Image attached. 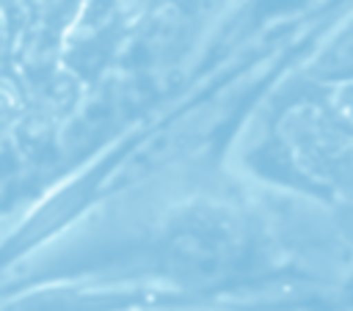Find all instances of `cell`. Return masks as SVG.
Instances as JSON below:
<instances>
[{"label":"cell","instance_id":"obj_1","mask_svg":"<svg viewBox=\"0 0 353 311\" xmlns=\"http://www.w3.org/2000/svg\"><path fill=\"white\" fill-rule=\"evenodd\" d=\"M334 105H336V113H339L347 124H353V85L339 88V91L334 94Z\"/></svg>","mask_w":353,"mask_h":311}]
</instances>
